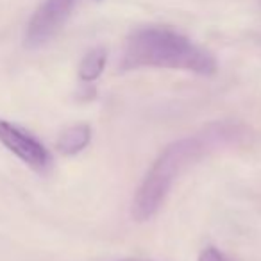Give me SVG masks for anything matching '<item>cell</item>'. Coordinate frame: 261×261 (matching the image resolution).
I'll return each mask as SVG.
<instances>
[{
  "label": "cell",
  "mask_w": 261,
  "mask_h": 261,
  "mask_svg": "<svg viewBox=\"0 0 261 261\" xmlns=\"http://www.w3.org/2000/svg\"><path fill=\"white\" fill-rule=\"evenodd\" d=\"M120 68H170L213 75L217 72V59L206 48L170 27L149 25L129 34Z\"/></svg>",
  "instance_id": "obj_2"
},
{
  "label": "cell",
  "mask_w": 261,
  "mask_h": 261,
  "mask_svg": "<svg viewBox=\"0 0 261 261\" xmlns=\"http://www.w3.org/2000/svg\"><path fill=\"white\" fill-rule=\"evenodd\" d=\"M0 142L4 143L6 149H9L16 158H20L34 170L45 172L50 167V152L45 149L43 143L6 120H0Z\"/></svg>",
  "instance_id": "obj_4"
},
{
  "label": "cell",
  "mask_w": 261,
  "mask_h": 261,
  "mask_svg": "<svg viewBox=\"0 0 261 261\" xmlns=\"http://www.w3.org/2000/svg\"><path fill=\"white\" fill-rule=\"evenodd\" d=\"M240 136V129L232 123H211L197 135L170 143L154 161L140 185L133 200V217L138 222L152 218L181 172L211 150L234 143Z\"/></svg>",
  "instance_id": "obj_1"
},
{
  "label": "cell",
  "mask_w": 261,
  "mask_h": 261,
  "mask_svg": "<svg viewBox=\"0 0 261 261\" xmlns=\"http://www.w3.org/2000/svg\"><path fill=\"white\" fill-rule=\"evenodd\" d=\"M199 261H229V259L218 249H215V247H207V249H204L202 252H200Z\"/></svg>",
  "instance_id": "obj_7"
},
{
  "label": "cell",
  "mask_w": 261,
  "mask_h": 261,
  "mask_svg": "<svg viewBox=\"0 0 261 261\" xmlns=\"http://www.w3.org/2000/svg\"><path fill=\"white\" fill-rule=\"evenodd\" d=\"M79 0H45L31 18L25 33V45L38 48L56 36L70 18Z\"/></svg>",
  "instance_id": "obj_3"
},
{
  "label": "cell",
  "mask_w": 261,
  "mask_h": 261,
  "mask_svg": "<svg viewBox=\"0 0 261 261\" xmlns=\"http://www.w3.org/2000/svg\"><path fill=\"white\" fill-rule=\"evenodd\" d=\"M106 59H108V54H106V50L100 47L88 52L79 65L81 81H84V83H93V81H97L98 77H100V73L104 72Z\"/></svg>",
  "instance_id": "obj_6"
},
{
  "label": "cell",
  "mask_w": 261,
  "mask_h": 261,
  "mask_svg": "<svg viewBox=\"0 0 261 261\" xmlns=\"http://www.w3.org/2000/svg\"><path fill=\"white\" fill-rule=\"evenodd\" d=\"M91 140V129L88 123H75L59 135L56 149L65 156H75L83 149H86Z\"/></svg>",
  "instance_id": "obj_5"
}]
</instances>
